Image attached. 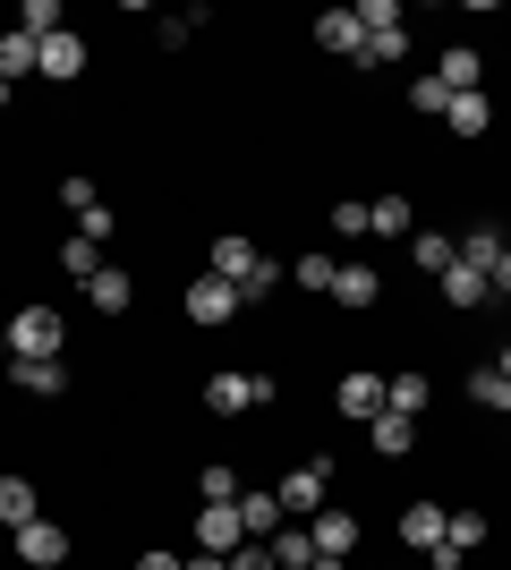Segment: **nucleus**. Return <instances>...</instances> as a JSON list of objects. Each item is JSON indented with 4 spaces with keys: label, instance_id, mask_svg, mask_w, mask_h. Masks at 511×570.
<instances>
[{
    "label": "nucleus",
    "instance_id": "obj_1",
    "mask_svg": "<svg viewBox=\"0 0 511 570\" xmlns=\"http://www.w3.org/2000/svg\"><path fill=\"white\" fill-rule=\"evenodd\" d=\"M214 273L239 289V298H265V289L282 282V273H273V256L256 247V238H239V230H222V238H214Z\"/></svg>",
    "mask_w": 511,
    "mask_h": 570
},
{
    "label": "nucleus",
    "instance_id": "obj_2",
    "mask_svg": "<svg viewBox=\"0 0 511 570\" xmlns=\"http://www.w3.org/2000/svg\"><path fill=\"white\" fill-rule=\"evenodd\" d=\"M265 401H273V375H239V366H230V375L205 383V409H214V417H247V409H265Z\"/></svg>",
    "mask_w": 511,
    "mask_h": 570
},
{
    "label": "nucleus",
    "instance_id": "obj_3",
    "mask_svg": "<svg viewBox=\"0 0 511 570\" xmlns=\"http://www.w3.org/2000/svg\"><path fill=\"white\" fill-rule=\"evenodd\" d=\"M60 341H69V333H60V315H51V307H18V315H9V357H60Z\"/></svg>",
    "mask_w": 511,
    "mask_h": 570
},
{
    "label": "nucleus",
    "instance_id": "obj_4",
    "mask_svg": "<svg viewBox=\"0 0 511 570\" xmlns=\"http://www.w3.org/2000/svg\"><path fill=\"white\" fill-rule=\"evenodd\" d=\"M324 485H333V469H324V460H298V469L273 485V494H282V520H316V511H324Z\"/></svg>",
    "mask_w": 511,
    "mask_h": 570
},
{
    "label": "nucleus",
    "instance_id": "obj_5",
    "mask_svg": "<svg viewBox=\"0 0 511 570\" xmlns=\"http://www.w3.org/2000/svg\"><path fill=\"white\" fill-rule=\"evenodd\" d=\"M196 546L230 562V553L247 546V520H239V502H196Z\"/></svg>",
    "mask_w": 511,
    "mask_h": 570
},
{
    "label": "nucleus",
    "instance_id": "obj_6",
    "mask_svg": "<svg viewBox=\"0 0 511 570\" xmlns=\"http://www.w3.org/2000/svg\"><path fill=\"white\" fill-rule=\"evenodd\" d=\"M307 537H316V562H350V553H358V511H333V502H324L316 520H307Z\"/></svg>",
    "mask_w": 511,
    "mask_h": 570
},
{
    "label": "nucleus",
    "instance_id": "obj_7",
    "mask_svg": "<svg viewBox=\"0 0 511 570\" xmlns=\"http://www.w3.org/2000/svg\"><path fill=\"white\" fill-rule=\"evenodd\" d=\"M86 60H95V51H86V35H77V26H60V35H51V43L35 51V77L69 86V77H86Z\"/></svg>",
    "mask_w": 511,
    "mask_h": 570
},
{
    "label": "nucleus",
    "instance_id": "obj_8",
    "mask_svg": "<svg viewBox=\"0 0 511 570\" xmlns=\"http://www.w3.org/2000/svg\"><path fill=\"white\" fill-rule=\"evenodd\" d=\"M239 315V289L222 282V273H196L188 282V324H230Z\"/></svg>",
    "mask_w": 511,
    "mask_h": 570
},
{
    "label": "nucleus",
    "instance_id": "obj_9",
    "mask_svg": "<svg viewBox=\"0 0 511 570\" xmlns=\"http://www.w3.org/2000/svg\"><path fill=\"white\" fill-rule=\"evenodd\" d=\"M18 562H26V570H60V562H69V528L26 520V528H18Z\"/></svg>",
    "mask_w": 511,
    "mask_h": 570
},
{
    "label": "nucleus",
    "instance_id": "obj_10",
    "mask_svg": "<svg viewBox=\"0 0 511 570\" xmlns=\"http://www.w3.org/2000/svg\"><path fill=\"white\" fill-rule=\"evenodd\" d=\"M426 401H435L426 366H392V375H384V409H392V417H426Z\"/></svg>",
    "mask_w": 511,
    "mask_h": 570
},
{
    "label": "nucleus",
    "instance_id": "obj_11",
    "mask_svg": "<svg viewBox=\"0 0 511 570\" xmlns=\"http://www.w3.org/2000/svg\"><path fill=\"white\" fill-rule=\"evenodd\" d=\"M341 417H358V426H375V417H384V375H375V366L341 375Z\"/></svg>",
    "mask_w": 511,
    "mask_h": 570
},
{
    "label": "nucleus",
    "instance_id": "obj_12",
    "mask_svg": "<svg viewBox=\"0 0 511 570\" xmlns=\"http://www.w3.org/2000/svg\"><path fill=\"white\" fill-rule=\"evenodd\" d=\"M316 43H324V51H341V60H358V51H366L358 9H324V18H316Z\"/></svg>",
    "mask_w": 511,
    "mask_h": 570
},
{
    "label": "nucleus",
    "instance_id": "obj_13",
    "mask_svg": "<svg viewBox=\"0 0 511 570\" xmlns=\"http://www.w3.org/2000/svg\"><path fill=\"white\" fill-rule=\"evenodd\" d=\"M443 520H452V511H443V502H410V511H401V546H417V553H435V546H443Z\"/></svg>",
    "mask_w": 511,
    "mask_h": 570
},
{
    "label": "nucleus",
    "instance_id": "obj_14",
    "mask_svg": "<svg viewBox=\"0 0 511 570\" xmlns=\"http://www.w3.org/2000/svg\"><path fill=\"white\" fill-rule=\"evenodd\" d=\"M435 77H443V95H478V77H487V60H478L469 43H452V51L435 60Z\"/></svg>",
    "mask_w": 511,
    "mask_h": 570
},
{
    "label": "nucleus",
    "instance_id": "obj_15",
    "mask_svg": "<svg viewBox=\"0 0 511 570\" xmlns=\"http://www.w3.org/2000/svg\"><path fill=\"white\" fill-rule=\"evenodd\" d=\"M443 298H452V307H487L494 282L478 273V264H452V273H443Z\"/></svg>",
    "mask_w": 511,
    "mask_h": 570
},
{
    "label": "nucleus",
    "instance_id": "obj_16",
    "mask_svg": "<svg viewBox=\"0 0 511 570\" xmlns=\"http://www.w3.org/2000/svg\"><path fill=\"white\" fill-rule=\"evenodd\" d=\"M333 298H341V307H375V298H384V282H375L366 264H341V273H333Z\"/></svg>",
    "mask_w": 511,
    "mask_h": 570
},
{
    "label": "nucleus",
    "instance_id": "obj_17",
    "mask_svg": "<svg viewBox=\"0 0 511 570\" xmlns=\"http://www.w3.org/2000/svg\"><path fill=\"white\" fill-rule=\"evenodd\" d=\"M487 537H494L487 511H452V520H443V553H478Z\"/></svg>",
    "mask_w": 511,
    "mask_h": 570
},
{
    "label": "nucleus",
    "instance_id": "obj_18",
    "mask_svg": "<svg viewBox=\"0 0 511 570\" xmlns=\"http://www.w3.org/2000/svg\"><path fill=\"white\" fill-rule=\"evenodd\" d=\"M265 546H273V562H282V570H316V537H307V528L282 520V537H265Z\"/></svg>",
    "mask_w": 511,
    "mask_h": 570
},
{
    "label": "nucleus",
    "instance_id": "obj_19",
    "mask_svg": "<svg viewBox=\"0 0 511 570\" xmlns=\"http://www.w3.org/2000/svg\"><path fill=\"white\" fill-rule=\"evenodd\" d=\"M366 443H375V452H384V460H401V452H410V443H417V417H392V409H384V417L366 426Z\"/></svg>",
    "mask_w": 511,
    "mask_h": 570
},
{
    "label": "nucleus",
    "instance_id": "obj_20",
    "mask_svg": "<svg viewBox=\"0 0 511 570\" xmlns=\"http://www.w3.org/2000/svg\"><path fill=\"white\" fill-rule=\"evenodd\" d=\"M239 520H247V537L265 546V537H282V494H239Z\"/></svg>",
    "mask_w": 511,
    "mask_h": 570
},
{
    "label": "nucleus",
    "instance_id": "obj_21",
    "mask_svg": "<svg viewBox=\"0 0 511 570\" xmlns=\"http://www.w3.org/2000/svg\"><path fill=\"white\" fill-rule=\"evenodd\" d=\"M443 119H452V137H487V128H494V102L487 95H452V111H443Z\"/></svg>",
    "mask_w": 511,
    "mask_h": 570
},
{
    "label": "nucleus",
    "instance_id": "obj_22",
    "mask_svg": "<svg viewBox=\"0 0 511 570\" xmlns=\"http://www.w3.org/2000/svg\"><path fill=\"white\" fill-rule=\"evenodd\" d=\"M0 520H9V528L43 520V502H35V485H26V476H0Z\"/></svg>",
    "mask_w": 511,
    "mask_h": 570
},
{
    "label": "nucleus",
    "instance_id": "obj_23",
    "mask_svg": "<svg viewBox=\"0 0 511 570\" xmlns=\"http://www.w3.org/2000/svg\"><path fill=\"white\" fill-rule=\"evenodd\" d=\"M9 375H18L26 392H69V366H60V357H18Z\"/></svg>",
    "mask_w": 511,
    "mask_h": 570
},
{
    "label": "nucleus",
    "instance_id": "obj_24",
    "mask_svg": "<svg viewBox=\"0 0 511 570\" xmlns=\"http://www.w3.org/2000/svg\"><path fill=\"white\" fill-rule=\"evenodd\" d=\"M86 298H95V307H102V315H120V307H128V298H137V289H128V273H120V264H102L95 282H86Z\"/></svg>",
    "mask_w": 511,
    "mask_h": 570
},
{
    "label": "nucleus",
    "instance_id": "obj_25",
    "mask_svg": "<svg viewBox=\"0 0 511 570\" xmlns=\"http://www.w3.org/2000/svg\"><path fill=\"white\" fill-rule=\"evenodd\" d=\"M410 256H417V264H426V273H435V282H443V273L461 264V247H452V238H443V230H417V238H410Z\"/></svg>",
    "mask_w": 511,
    "mask_h": 570
},
{
    "label": "nucleus",
    "instance_id": "obj_26",
    "mask_svg": "<svg viewBox=\"0 0 511 570\" xmlns=\"http://www.w3.org/2000/svg\"><path fill=\"white\" fill-rule=\"evenodd\" d=\"M469 401H478V409H494V417H511V375L478 366V375H469Z\"/></svg>",
    "mask_w": 511,
    "mask_h": 570
},
{
    "label": "nucleus",
    "instance_id": "obj_27",
    "mask_svg": "<svg viewBox=\"0 0 511 570\" xmlns=\"http://www.w3.org/2000/svg\"><path fill=\"white\" fill-rule=\"evenodd\" d=\"M392 230H410V196H375L366 205V238H392Z\"/></svg>",
    "mask_w": 511,
    "mask_h": 570
},
{
    "label": "nucleus",
    "instance_id": "obj_28",
    "mask_svg": "<svg viewBox=\"0 0 511 570\" xmlns=\"http://www.w3.org/2000/svg\"><path fill=\"white\" fill-rule=\"evenodd\" d=\"M35 51H43V43H35V35H18V26H9V35H0V77L18 86V77L35 69Z\"/></svg>",
    "mask_w": 511,
    "mask_h": 570
},
{
    "label": "nucleus",
    "instance_id": "obj_29",
    "mask_svg": "<svg viewBox=\"0 0 511 570\" xmlns=\"http://www.w3.org/2000/svg\"><path fill=\"white\" fill-rule=\"evenodd\" d=\"M60 26H69V18H60V0H26V9H18V35H35V43H51Z\"/></svg>",
    "mask_w": 511,
    "mask_h": 570
},
{
    "label": "nucleus",
    "instance_id": "obj_30",
    "mask_svg": "<svg viewBox=\"0 0 511 570\" xmlns=\"http://www.w3.org/2000/svg\"><path fill=\"white\" fill-rule=\"evenodd\" d=\"M60 273H69V282H95V273H102V247L69 230V247H60Z\"/></svg>",
    "mask_w": 511,
    "mask_h": 570
},
{
    "label": "nucleus",
    "instance_id": "obj_31",
    "mask_svg": "<svg viewBox=\"0 0 511 570\" xmlns=\"http://www.w3.org/2000/svg\"><path fill=\"white\" fill-rule=\"evenodd\" d=\"M494 256H503V230H487V222H478V230H461V264L494 273Z\"/></svg>",
    "mask_w": 511,
    "mask_h": 570
},
{
    "label": "nucleus",
    "instance_id": "obj_32",
    "mask_svg": "<svg viewBox=\"0 0 511 570\" xmlns=\"http://www.w3.org/2000/svg\"><path fill=\"white\" fill-rule=\"evenodd\" d=\"M196 494H205V502H239L247 485H239V469H222V460H214V469L196 476Z\"/></svg>",
    "mask_w": 511,
    "mask_h": 570
},
{
    "label": "nucleus",
    "instance_id": "obj_33",
    "mask_svg": "<svg viewBox=\"0 0 511 570\" xmlns=\"http://www.w3.org/2000/svg\"><path fill=\"white\" fill-rule=\"evenodd\" d=\"M333 273H341L333 256H298V289H316V298H333Z\"/></svg>",
    "mask_w": 511,
    "mask_h": 570
},
{
    "label": "nucleus",
    "instance_id": "obj_34",
    "mask_svg": "<svg viewBox=\"0 0 511 570\" xmlns=\"http://www.w3.org/2000/svg\"><path fill=\"white\" fill-rule=\"evenodd\" d=\"M60 205H69V214H95V205H102V188L86 179V170H77V179H60Z\"/></svg>",
    "mask_w": 511,
    "mask_h": 570
},
{
    "label": "nucleus",
    "instance_id": "obj_35",
    "mask_svg": "<svg viewBox=\"0 0 511 570\" xmlns=\"http://www.w3.org/2000/svg\"><path fill=\"white\" fill-rule=\"evenodd\" d=\"M410 111H452V95H443V77H417V86H410Z\"/></svg>",
    "mask_w": 511,
    "mask_h": 570
},
{
    "label": "nucleus",
    "instance_id": "obj_36",
    "mask_svg": "<svg viewBox=\"0 0 511 570\" xmlns=\"http://www.w3.org/2000/svg\"><path fill=\"white\" fill-rule=\"evenodd\" d=\"M77 238H95V247H111V238H120V222H111V205H95V214H77Z\"/></svg>",
    "mask_w": 511,
    "mask_h": 570
},
{
    "label": "nucleus",
    "instance_id": "obj_37",
    "mask_svg": "<svg viewBox=\"0 0 511 570\" xmlns=\"http://www.w3.org/2000/svg\"><path fill=\"white\" fill-rule=\"evenodd\" d=\"M222 570H282V562H273V546H256V537H247V546L230 553V562H222Z\"/></svg>",
    "mask_w": 511,
    "mask_h": 570
},
{
    "label": "nucleus",
    "instance_id": "obj_38",
    "mask_svg": "<svg viewBox=\"0 0 511 570\" xmlns=\"http://www.w3.org/2000/svg\"><path fill=\"white\" fill-rule=\"evenodd\" d=\"M333 230L341 238H366V205H333Z\"/></svg>",
    "mask_w": 511,
    "mask_h": 570
},
{
    "label": "nucleus",
    "instance_id": "obj_39",
    "mask_svg": "<svg viewBox=\"0 0 511 570\" xmlns=\"http://www.w3.org/2000/svg\"><path fill=\"white\" fill-rule=\"evenodd\" d=\"M487 282H494V298H511V247L494 256V273H487Z\"/></svg>",
    "mask_w": 511,
    "mask_h": 570
},
{
    "label": "nucleus",
    "instance_id": "obj_40",
    "mask_svg": "<svg viewBox=\"0 0 511 570\" xmlns=\"http://www.w3.org/2000/svg\"><path fill=\"white\" fill-rule=\"evenodd\" d=\"M137 570H188V562H179V553H146Z\"/></svg>",
    "mask_w": 511,
    "mask_h": 570
},
{
    "label": "nucleus",
    "instance_id": "obj_41",
    "mask_svg": "<svg viewBox=\"0 0 511 570\" xmlns=\"http://www.w3.org/2000/svg\"><path fill=\"white\" fill-rule=\"evenodd\" d=\"M188 570H222V553H196V562H188Z\"/></svg>",
    "mask_w": 511,
    "mask_h": 570
},
{
    "label": "nucleus",
    "instance_id": "obj_42",
    "mask_svg": "<svg viewBox=\"0 0 511 570\" xmlns=\"http://www.w3.org/2000/svg\"><path fill=\"white\" fill-rule=\"evenodd\" d=\"M494 375H511V350H503V357H494Z\"/></svg>",
    "mask_w": 511,
    "mask_h": 570
},
{
    "label": "nucleus",
    "instance_id": "obj_43",
    "mask_svg": "<svg viewBox=\"0 0 511 570\" xmlns=\"http://www.w3.org/2000/svg\"><path fill=\"white\" fill-rule=\"evenodd\" d=\"M0 102H9V77H0Z\"/></svg>",
    "mask_w": 511,
    "mask_h": 570
}]
</instances>
